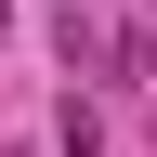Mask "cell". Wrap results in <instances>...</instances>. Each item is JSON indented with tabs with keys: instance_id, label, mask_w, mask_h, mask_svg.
Returning a JSON list of instances; mask_svg holds the SVG:
<instances>
[{
	"instance_id": "2",
	"label": "cell",
	"mask_w": 157,
	"mask_h": 157,
	"mask_svg": "<svg viewBox=\"0 0 157 157\" xmlns=\"http://www.w3.org/2000/svg\"><path fill=\"white\" fill-rule=\"evenodd\" d=\"M66 13H78V0H66Z\"/></svg>"
},
{
	"instance_id": "1",
	"label": "cell",
	"mask_w": 157,
	"mask_h": 157,
	"mask_svg": "<svg viewBox=\"0 0 157 157\" xmlns=\"http://www.w3.org/2000/svg\"><path fill=\"white\" fill-rule=\"evenodd\" d=\"M0 26H13V0H0Z\"/></svg>"
}]
</instances>
